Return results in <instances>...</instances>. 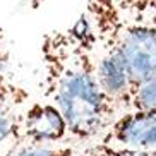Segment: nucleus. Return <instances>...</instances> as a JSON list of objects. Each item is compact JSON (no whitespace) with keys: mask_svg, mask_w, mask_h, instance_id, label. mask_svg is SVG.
<instances>
[{"mask_svg":"<svg viewBox=\"0 0 156 156\" xmlns=\"http://www.w3.org/2000/svg\"><path fill=\"white\" fill-rule=\"evenodd\" d=\"M98 38L84 12L65 31H51L41 41L45 94L64 113L77 141L103 136L119 108L98 81Z\"/></svg>","mask_w":156,"mask_h":156,"instance_id":"obj_1","label":"nucleus"},{"mask_svg":"<svg viewBox=\"0 0 156 156\" xmlns=\"http://www.w3.org/2000/svg\"><path fill=\"white\" fill-rule=\"evenodd\" d=\"M86 16L103 50L127 67L134 87L156 74V23L129 16L115 0H86Z\"/></svg>","mask_w":156,"mask_h":156,"instance_id":"obj_2","label":"nucleus"},{"mask_svg":"<svg viewBox=\"0 0 156 156\" xmlns=\"http://www.w3.org/2000/svg\"><path fill=\"white\" fill-rule=\"evenodd\" d=\"M69 132V124L58 106L51 101H34L23 110L19 117L14 141L23 144H55L64 141Z\"/></svg>","mask_w":156,"mask_h":156,"instance_id":"obj_3","label":"nucleus"},{"mask_svg":"<svg viewBox=\"0 0 156 156\" xmlns=\"http://www.w3.org/2000/svg\"><path fill=\"white\" fill-rule=\"evenodd\" d=\"M101 142L141 151H156V115L137 110L124 112L101 136Z\"/></svg>","mask_w":156,"mask_h":156,"instance_id":"obj_4","label":"nucleus"},{"mask_svg":"<svg viewBox=\"0 0 156 156\" xmlns=\"http://www.w3.org/2000/svg\"><path fill=\"white\" fill-rule=\"evenodd\" d=\"M98 81L105 94L117 105L120 112H127L130 108L134 84L127 67L117 55L103 48L98 55Z\"/></svg>","mask_w":156,"mask_h":156,"instance_id":"obj_5","label":"nucleus"},{"mask_svg":"<svg viewBox=\"0 0 156 156\" xmlns=\"http://www.w3.org/2000/svg\"><path fill=\"white\" fill-rule=\"evenodd\" d=\"M29 94L7 74V55L0 50V144L16 137L19 117Z\"/></svg>","mask_w":156,"mask_h":156,"instance_id":"obj_6","label":"nucleus"},{"mask_svg":"<svg viewBox=\"0 0 156 156\" xmlns=\"http://www.w3.org/2000/svg\"><path fill=\"white\" fill-rule=\"evenodd\" d=\"M129 110H137L156 115V74L134 87Z\"/></svg>","mask_w":156,"mask_h":156,"instance_id":"obj_7","label":"nucleus"},{"mask_svg":"<svg viewBox=\"0 0 156 156\" xmlns=\"http://www.w3.org/2000/svg\"><path fill=\"white\" fill-rule=\"evenodd\" d=\"M9 156H77L76 149L70 146H46V144H23L17 146Z\"/></svg>","mask_w":156,"mask_h":156,"instance_id":"obj_8","label":"nucleus"},{"mask_svg":"<svg viewBox=\"0 0 156 156\" xmlns=\"http://www.w3.org/2000/svg\"><path fill=\"white\" fill-rule=\"evenodd\" d=\"M115 2L129 16L156 23V0H115Z\"/></svg>","mask_w":156,"mask_h":156,"instance_id":"obj_9","label":"nucleus"},{"mask_svg":"<svg viewBox=\"0 0 156 156\" xmlns=\"http://www.w3.org/2000/svg\"><path fill=\"white\" fill-rule=\"evenodd\" d=\"M81 156H156V151H141V149L112 146V144L100 141L86 147Z\"/></svg>","mask_w":156,"mask_h":156,"instance_id":"obj_10","label":"nucleus"}]
</instances>
